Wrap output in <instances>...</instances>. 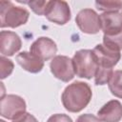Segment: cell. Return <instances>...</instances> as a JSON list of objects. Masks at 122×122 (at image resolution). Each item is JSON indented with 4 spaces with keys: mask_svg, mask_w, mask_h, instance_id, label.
Segmentation results:
<instances>
[{
    "mask_svg": "<svg viewBox=\"0 0 122 122\" xmlns=\"http://www.w3.org/2000/svg\"><path fill=\"white\" fill-rule=\"evenodd\" d=\"M92 95V89L87 83L76 81L64 90L61 99L66 110L71 112H78L87 107Z\"/></svg>",
    "mask_w": 122,
    "mask_h": 122,
    "instance_id": "6da1fadb",
    "label": "cell"
},
{
    "mask_svg": "<svg viewBox=\"0 0 122 122\" xmlns=\"http://www.w3.org/2000/svg\"><path fill=\"white\" fill-rule=\"evenodd\" d=\"M29 11L20 7L14 6L10 1H0V26L1 28H16L27 23Z\"/></svg>",
    "mask_w": 122,
    "mask_h": 122,
    "instance_id": "7a4b0ae2",
    "label": "cell"
},
{
    "mask_svg": "<svg viewBox=\"0 0 122 122\" xmlns=\"http://www.w3.org/2000/svg\"><path fill=\"white\" fill-rule=\"evenodd\" d=\"M74 73L82 78L90 79L95 75L98 65L91 50H80L72 57Z\"/></svg>",
    "mask_w": 122,
    "mask_h": 122,
    "instance_id": "3957f363",
    "label": "cell"
},
{
    "mask_svg": "<svg viewBox=\"0 0 122 122\" xmlns=\"http://www.w3.org/2000/svg\"><path fill=\"white\" fill-rule=\"evenodd\" d=\"M0 110L3 117L14 120L26 112V102L18 95L7 94L1 96Z\"/></svg>",
    "mask_w": 122,
    "mask_h": 122,
    "instance_id": "277c9868",
    "label": "cell"
},
{
    "mask_svg": "<svg viewBox=\"0 0 122 122\" xmlns=\"http://www.w3.org/2000/svg\"><path fill=\"white\" fill-rule=\"evenodd\" d=\"M51 71L56 78L63 82H69L74 76V70L72 60L68 56L57 55L54 56L50 64Z\"/></svg>",
    "mask_w": 122,
    "mask_h": 122,
    "instance_id": "5b68a950",
    "label": "cell"
},
{
    "mask_svg": "<svg viewBox=\"0 0 122 122\" xmlns=\"http://www.w3.org/2000/svg\"><path fill=\"white\" fill-rule=\"evenodd\" d=\"M45 16L55 24L64 25L71 19V10L65 1H49Z\"/></svg>",
    "mask_w": 122,
    "mask_h": 122,
    "instance_id": "8992f818",
    "label": "cell"
},
{
    "mask_svg": "<svg viewBox=\"0 0 122 122\" xmlns=\"http://www.w3.org/2000/svg\"><path fill=\"white\" fill-rule=\"evenodd\" d=\"M75 22L79 29L85 33L94 34L101 30L99 15L91 9L80 10L76 15Z\"/></svg>",
    "mask_w": 122,
    "mask_h": 122,
    "instance_id": "52a82bcc",
    "label": "cell"
},
{
    "mask_svg": "<svg viewBox=\"0 0 122 122\" xmlns=\"http://www.w3.org/2000/svg\"><path fill=\"white\" fill-rule=\"evenodd\" d=\"M92 53L96 60L98 67L112 69L120 60V51H116L109 49L103 44L95 46L92 50Z\"/></svg>",
    "mask_w": 122,
    "mask_h": 122,
    "instance_id": "ba28073f",
    "label": "cell"
},
{
    "mask_svg": "<svg viewBox=\"0 0 122 122\" xmlns=\"http://www.w3.org/2000/svg\"><path fill=\"white\" fill-rule=\"evenodd\" d=\"M101 30L105 35L122 32V11H107L99 15Z\"/></svg>",
    "mask_w": 122,
    "mask_h": 122,
    "instance_id": "9c48e42d",
    "label": "cell"
},
{
    "mask_svg": "<svg viewBox=\"0 0 122 122\" xmlns=\"http://www.w3.org/2000/svg\"><path fill=\"white\" fill-rule=\"evenodd\" d=\"M56 51V44L49 37H40L35 40L30 46V52L38 56L43 61L53 58Z\"/></svg>",
    "mask_w": 122,
    "mask_h": 122,
    "instance_id": "30bf717a",
    "label": "cell"
},
{
    "mask_svg": "<svg viewBox=\"0 0 122 122\" xmlns=\"http://www.w3.org/2000/svg\"><path fill=\"white\" fill-rule=\"evenodd\" d=\"M21 39L13 31L2 30L0 33V51L3 55L11 56L21 49Z\"/></svg>",
    "mask_w": 122,
    "mask_h": 122,
    "instance_id": "8fae6325",
    "label": "cell"
},
{
    "mask_svg": "<svg viewBox=\"0 0 122 122\" xmlns=\"http://www.w3.org/2000/svg\"><path fill=\"white\" fill-rule=\"evenodd\" d=\"M97 115L103 122H118L122 118V104L118 100H111L98 111Z\"/></svg>",
    "mask_w": 122,
    "mask_h": 122,
    "instance_id": "7c38bea8",
    "label": "cell"
},
{
    "mask_svg": "<svg viewBox=\"0 0 122 122\" xmlns=\"http://www.w3.org/2000/svg\"><path fill=\"white\" fill-rule=\"evenodd\" d=\"M16 61L25 71L32 73L41 71L44 67V61L30 51H23L18 53L16 56Z\"/></svg>",
    "mask_w": 122,
    "mask_h": 122,
    "instance_id": "4fadbf2b",
    "label": "cell"
},
{
    "mask_svg": "<svg viewBox=\"0 0 122 122\" xmlns=\"http://www.w3.org/2000/svg\"><path fill=\"white\" fill-rule=\"evenodd\" d=\"M108 84H109V89L111 92L114 96L118 98H122V71L121 70L113 71Z\"/></svg>",
    "mask_w": 122,
    "mask_h": 122,
    "instance_id": "5bb4252c",
    "label": "cell"
},
{
    "mask_svg": "<svg viewBox=\"0 0 122 122\" xmlns=\"http://www.w3.org/2000/svg\"><path fill=\"white\" fill-rule=\"evenodd\" d=\"M103 45L111 50L120 51L122 50V32L115 35H105L103 36Z\"/></svg>",
    "mask_w": 122,
    "mask_h": 122,
    "instance_id": "9a60e30c",
    "label": "cell"
},
{
    "mask_svg": "<svg viewBox=\"0 0 122 122\" xmlns=\"http://www.w3.org/2000/svg\"><path fill=\"white\" fill-rule=\"evenodd\" d=\"M95 6L99 10L107 11H122V1H96Z\"/></svg>",
    "mask_w": 122,
    "mask_h": 122,
    "instance_id": "2e32d148",
    "label": "cell"
},
{
    "mask_svg": "<svg viewBox=\"0 0 122 122\" xmlns=\"http://www.w3.org/2000/svg\"><path fill=\"white\" fill-rule=\"evenodd\" d=\"M113 73L112 69H108V68H102V67H98L97 71L95 72L94 75V82L96 85H104L107 84L112 75Z\"/></svg>",
    "mask_w": 122,
    "mask_h": 122,
    "instance_id": "e0dca14e",
    "label": "cell"
},
{
    "mask_svg": "<svg viewBox=\"0 0 122 122\" xmlns=\"http://www.w3.org/2000/svg\"><path fill=\"white\" fill-rule=\"evenodd\" d=\"M12 70H13V63L10 59H8L4 56H1L0 57V74H1V78L4 79L7 76H9L12 72Z\"/></svg>",
    "mask_w": 122,
    "mask_h": 122,
    "instance_id": "ac0fdd59",
    "label": "cell"
},
{
    "mask_svg": "<svg viewBox=\"0 0 122 122\" xmlns=\"http://www.w3.org/2000/svg\"><path fill=\"white\" fill-rule=\"evenodd\" d=\"M49 1H30V2H26L30 9L38 15H45V11L47 9Z\"/></svg>",
    "mask_w": 122,
    "mask_h": 122,
    "instance_id": "d6986e66",
    "label": "cell"
},
{
    "mask_svg": "<svg viewBox=\"0 0 122 122\" xmlns=\"http://www.w3.org/2000/svg\"><path fill=\"white\" fill-rule=\"evenodd\" d=\"M47 122H72L71 118L64 113H56L51 115Z\"/></svg>",
    "mask_w": 122,
    "mask_h": 122,
    "instance_id": "ffe728a7",
    "label": "cell"
},
{
    "mask_svg": "<svg viewBox=\"0 0 122 122\" xmlns=\"http://www.w3.org/2000/svg\"><path fill=\"white\" fill-rule=\"evenodd\" d=\"M76 122H101V120L92 115V114H90V113H86V114H82L80 115L77 119H76Z\"/></svg>",
    "mask_w": 122,
    "mask_h": 122,
    "instance_id": "44dd1931",
    "label": "cell"
},
{
    "mask_svg": "<svg viewBox=\"0 0 122 122\" xmlns=\"http://www.w3.org/2000/svg\"><path fill=\"white\" fill-rule=\"evenodd\" d=\"M12 122H38V121L32 114L29 112H25L22 115H20L18 118L14 119Z\"/></svg>",
    "mask_w": 122,
    "mask_h": 122,
    "instance_id": "7402d4cb",
    "label": "cell"
},
{
    "mask_svg": "<svg viewBox=\"0 0 122 122\" xmlns=\"http://www.w3.org/2000/svg\"><path fill=\"white\" fill-rule=\"evenodd\" d=\"M0 122H5V121H3V120H1V121H0Z\"/></svg>",
    "mask_w": 122,
    "mask_h": 122,
    "instance_id": "603a6c76",
    "label": "cell"
}]
</instances>
